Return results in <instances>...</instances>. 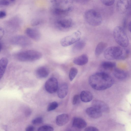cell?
<instances>
[{"instance_id": "cell-9", "label": "cell", "mask_w": 131, "mask_h": 131, "mask_svg": "<svg viewBox=\"0 0 131 131\" xmlns=\"http://www.w3.org/2000/svg\"><path fill=\"white\" fill-rule=\"evenodd\" d=\"M129 0H118L116 4V9L120 14L126 13L129 9Z\"/></svg>"}, {"instance_id": "cell-8", "label": "cell", "mask_w": 131, "mask_h": 131, "mask_svg": "<svg viewBox=\"0 0 131 131\" xmlns=\"http://www.w3.org/2000/svg\"><path fill=\"white\" fill-rule=\"evenodd\" d=\"M45 87L46 90L48 93H52L55 92L58 88L57 80L54 77L50 78L46 82Z\"/></svg>"}, {"instance_id": "cell-31", "label": "cell", "mask_w": 131, "mask_h": 131, "mask_svg": "<svg viewBox=\"0 0 131 131\" xmlns=\"http://www.w3.org/2000/svg\"><path fill=\"white\" fill-rule=\"evenodd\" d=\"M10 2L9 0H0V5L8 6L9 5Z\"/></svg>"}, {"instance_id": "cell-16", "label": "cell", "mask_w": 131, "mask_h": 131, "mask_svg": "<svg viewBox=\"0 0 131 131\" xmlns=\"http://www.w3.org/2000/svg\"><path fill=\"white\" fill-rule=\"evenodd\" d=\"M72 124L73 127L79 129L84 128L87 125L85 121L83 119L80 117L74 118Z\"/></svg>"}, {"instance_id": "cell-35", "label": "cell", "mask_w": 131, "mask_h": 131, "mask_svg": "<svg viewBox=\"0 0 131 131\" xmlns=\"http://www.w3.org/2000/svg\"><path fill=\"white\" fill-rule=\"evenodd\" d=\"M35 128L33 126H29L26 128V131H33L34 130Z\"/></svg>"}, {"instance_id": "cell-34", "label": "cell", "mask_w": 131, "mask_h": 131, "mask_svg": "<svg viewBox=\"0 0 131 131\" xmlns=\"http://www.w3.org/2000/svg\"><path fill=\"white\" fill-rule=\"evenodd\" d=\"M4 34V31L3 29L0 26V39L3 37Z\"/></svg>"}, {"instance_id": "cell-10", "label": "cell", "mask_w": 131, "mask_h": 131, "mask_svg": "<svg viewBox=\"0 0 131 131\" xmlns=\"http://www.w3.org/2000/svg\"><path fill=\"white\" fill-rule=\"evenodd\" d=\"M92 106L100 111L102 112H108L109 108L108 105L104 102L99 100H94L92 103Z\"/></svg>"}, {"instance_id": "cell-19", "label": "cell", "mask_w": 131, "mask_h": 131, "mask_svg": "<svg viewBox=\"0 0 131 131\" xmlns=\"http://www.w3.org/2000/svg\"><path fill=\"white\" fill-rule=\"evenodd\" d=\"M113 73L115 77L119 80L124 79L126 78L127 75V74L126 72L117 68H115Z\"/></svg>"}, {"instance_id": "cell-18", "label": "cell", "mask_w": 131, "mask_h": 131, "mask_svg": "<svg viewBox=\"0 0 131 131\" xmlns=\"http://www.w3.org/2000/svg\"><path fill=\"white\" fill-rule=\"evenodd\" d=\"M68 90V85L66 83L61 84L58 89L57 94L59 97L60 98L64 97L67 94Z\"/></svg>"}, {"instance_id": "cell-27", "label": "cell", "mask_w": 131, "mask_h": 131, "mask_svg": "<svg viewBox=\"0 0 131 131\" xmlns=\"http://www.w3.org/2000/svg\"><path fill=\"white\" fill-rule=\"evenodd\" d=\"M54 129L52 127L47 125L41 126L39 127L38 129V130L39 131H52Z\"/></svg>"}, {"instance_id": "cell-5", "label": "cell", "mask_w": 131, "mask_h": 131, "mask_svg": "<svg viewBox=\"0 0 131 131\" xmlns=\"http://www.w3.org/2000/svg\"><path fill=\"white\" fill-rule=\"evenodd\" d=\"M123 47L111 46L105 50L104 53V57L108 60H121L123 53Z\"/></svg>"}, {"instance_id": "cell-28", "label": "cell", "mask_w": 131, "mask_h": 131, "mask_svg": "<svg viewBox=\"0 0 131 131\" xmlns=\"http://www.w3.org/2000/svg\"><path fill=\"white\" fill-rule=\"evenodd\" d=\"M104 5L107 6H110L113 5L115 1V0H100Z\"/></svg>"}, {"instance_id": "cell-17", "label": "cell", "mask_w": 131, "mask_h": 131, "mask_svg": "<svg viewBox=\"0 0 131 131\" xmlns=\"http://www.w3.org/2000/svg\"><path fill=\"white\" fill-rule=\"evenodd\" d=\"M68 115L63 114L58 115L56 118V123L59 126H62L67 123L69 121Z\"/></svg>"}, {"instance_id": "cell-38", "label": "cell", "mask_w": 131, "mask_h": 131, "mask_svg": "<svg viewBox=\"0 0 131 131\" xmlns=\"http://www.w3.org/2000/svg\"><path fill=\"white\" fill-rule=\"evenodd\" d=\"M2 49V43L0 42V52L1 51Z\"/></svg>"}, {"instance_id": "cell-32", "label": "cell", "mask_w": 131, "mask_h": 131, "mask_svg": "<svg viewBox=\"0 0 131 131\" xmlns=\"http://www.w3.org/2000/svg\"><path fill=\"white\" fill-rule=\"evenodd\" d=\"M85 131H98L99 130L97 128L93 126H89L85 128Z\"/></svg>"}, {"instance_id": "cell-2", "label": "cell", "mask_w": 131, "mask_h": 131, "mask_svg": "<svg viewBox=\"0 0 131 131\" xmlns=\"http://www.w3.org/2000/svg\"><path fill=\"white\" fill-rule=\"evenodd\" d=\"M42 57L40 52L35 50H29L23 51L17 53L16 58L22 62H32L39 59Z\"/></svg>"}, {"instance_id": "cell-29", "label": "cell", "mask_w": 131, "mask_h": 131, "mask_svg": "<svg viewBox=\"0 0 131 131\" xmlns=\"http://www.w3.org/2000/svg\"><path fill=\"white\" fill-rule=\"evenodd\" d=\"M81 100L80 95L76 94L74 96L72 100V104L75 105L78 104Z\"/></svg>"}, {"instance_id": "cell-23", "label": "cell", "mask_w": 131, "mask_h": 131, "mask_svg": "<svg viewBox=\"0 0 131 131\" xmlns=\"http://www.w3.org/2000/svg\"><path fill=\"white\" fill-rule=\"evenodd\" d=\"M107 46V44L104 42H100L97 45L95 50V54L96 56H100L105 50Z\"/></svg>"}, {"instance_id": "cell-12", "label": "cell", "mask_w": 131, "mask_h": 131, "mask_svg": "<svg viewBox=\"0 0 131 131\" xmlns=\"http://www.w3.org/2000/svg\"><path fill=\"white\" fill-rule=\"evenodd\" d=\"M57 26L60 29L66 30L70 28L72 26V20L70 19H62L58 20Z\"/></svg>"}, {"instance_id": "cell-4", "label": "cell", "mask_w": 131, "mask_h": 131, "mask_svg": "<svg viewBox=\"0 0 131 131\" xmlns=\"http://www.w3.org/2000/svg\"><path fill=\"white\" fill-rule=\"evenodd\" d=\"M84 18L87 23L92 26L100 25L102 21L101 14L93 9H90L86 11L84 14Z\"/></svg>"}, {"instance_id": "cell-1", "label": "cell", "mask_w": 131, "mask_h": 131, "mask_svg": "<svg viewBox=\"0 0 131 131\" xmlns=\"http://www.w3.org/2000/svg\"><path fill=\"white\" fill-rule=\"evenodd\" d=\"M89 82L93 89L98 91L108 89L112 86L114 83L112 77L104 72H99L92 74L89 78Z\"/></svg>"}, {"instance_id": "cell-26", "label": "cell", "mask_w": 131, "mask_h": 131, "mask_svg": "<svg viewBox=\"0 0 131 131\" xmlns=\"http://www.w3.org/2000/svg\"><path fill=\"white\" fill-rule=\"evenodd\" d=\"M58 106V103L56 102L51 103L48 106L47 110L48 111L53 110L56 108Z\"/></svg>"}, {"instance_id": "cell-13", "label": "cell", "mask_w": 131, "mask_h": 131, "mask_svg": "<svg viewBox=\"0 0 131 131\" xmlns=\"http://www.w3.org/2000/svg\"><path fill=\"white\" fill-rule=\"evenodd\" d=\"M86 113L89 116L93 118H99L102 115V112L92 106L87 108Z\"/></svg>"}, {"instance_id": "cell-7", "label": "cell", "mask_w": 131, "mask_h": 131, "mask_svg": "<svg viewBox=\"0 0 131 131\" xmlns=\"http://www.w3.org/2000/svg\"><path fill=\"white\" fill-rule=\"evenodd\" d=\"M12 43L21 47H26L30 46L31 42L27 37L23 35H18L12 37L10 39Z\"/></svg>"}, {"instance_id": "cell-36", "label": "cell", "mask_w": 131, "mask_h": 131, "mask_svg": "<svg viewBox=\"0 0 131 131\" xmlns=\"http://www.w3.org/2000/svg\"><path fill=\"white\" fill-rule=\"evenodd\" d=\"M31 113V111L30 109H28L27 110L26 112V114L27 116L30 115Z\"/></svg>"}, {"instance_id": "cell-30", "label": "cell", "mask_w": 131, "mask_h": 131, "mask_svg": "<svg viewBox=\"0 0 131 131\" xmlns=\"http://www.w3.org/2000/svg\"><path fill=\"white\" fill-rule=\"evenodd\" d=\"M43 122V119L41 117H38L33 119L32 121L33 124L37 125L42 123Z\"/></svg>"}, {"instance_id": "cell-15", "label": "cell", "mask_w": 131, "mask_h": 131, "mask_svg": "<svg viewBox=\"0 0 131 131\" xmlns=\"http://www.w3.org/2000/svg\"><path fill=\"white\" fill-rule=\"evenodd\" d=\"M50 71L48 68L46 66H41L39 67L36 71L37 76L40 78L47 77L49 75Z\"/></svg>"}, {"instance_id": "cell-25", "label": "cell", "mask_w": 131, "mask_h": 131, "mask_svg": "<svg viewBox=\"0 0 131 131\" xmlns=\"http://www.w3.org/2000/svg\"><path fill=\"white\" fill-rule=\"evenodd\" d=\"M78 73V70L76 68L72 67L70 68L69 73V78L71 81L73 80Z\"/></svg>"}, {"instance_id": "cell-21", "label": "cell", "mask_w": 131, "mask_h": 131, "mask_svg": "<svg viewBox=\"0 0 131 131\" xmlns=\"http://www.w3.org/2000/svg\"><path fill=\"white\" fill-rule=\"evenodd\" d=\"M81 100L85 102H88L91 101L93 99L92 94L88 91H82L80 95Z\"/></svg>"}, {"instance_id": "cell-33", "label": "cell", "mask_w": 131, "mask_h": 131, "mask_svg": "<svg viewBox=\"0 0 131 131\" xmlns=\"http://www.w3.org/2000/svg\"><path fill=\"white\" fill-rule=\"evenodd\" d=\"M6 12L3 10L0 11V19L6 17Z\"/></svg>"}, {"instance_id": "cell-11", "label": "cell", "mask_w": 131, "mask_h": 131, "mask_svg": "<svg viewBox=\"0 0 131 131\" xmlns=\"http://www.w3.org/2000/svg\"><path fill=\"white\" fill-rule=\"evenodd\" d=\"M25 32L29 37L35 41L39 40L41 37V34L39 31L35 29L27 28L25 30Z\"/></svg>"}, {"instance_id": "cell-24", "label": "cell", "mask_w": 131, "mask_h": 131, "mask_svg": "<svg viewBox=\"0 0 131 131\" xmlns=\"http://www.w3.org/2000/svg\"><path fill=\"white\" fill-rule=\"evenodd\" d=\"M101 66L105 70H110L115 67L116 63L114 62L105 61L102 62L101 64Z\"/></svg>"}, {"instance_id": "cell-14", "label": "cell", "mask_w": 131, "mask_h": 131, "mask_svg": "<svg viewBox=\"0 0 131 131\" xmlns=\"http://www.w3.org/2000/svg\"><path fill=\"white\" fill-rule=\"evenodd\" d=\"M88 60L87 55L84 54L75 58L73 60V62L77 65L82 66L86 64Z\"/></svg>"}, {"instance_id": "cell-20", "label": "cell", "mask_w": 131, "mask_h": 131, "mask_svg": "<svg viewBox=\"0 0 131 131\" xmlns=\"http://www.w3.org/2000/svg\"><path fill=\"white\" fill-rule=\"evenodd\" d=\"M8 63L7 59L3 57L0 59V80L3 76Z\"/></svg>"}, {"instance_id": "cell-37", "label": "cell", "mask_w": 131, "mask_h": 131, "mask_svg": "<svg viewBox=\"0 0 131 131\" xmlns=\"http://www.w3.org/2000/svg\"><path fill=\"white\" fill-rule=\"evenodd\" d=\"M128 27L129 30L130 32L131 30V22H129L128 25Z\"/></svg>"}, {"instance_id": "cell-22", "label": "cell", "mask_w": 131, "mask_h": 131, "mask_svg": "<svg viewBox=\"0 0 131 131\" xmlns=\"http://www.w3.org/2000/svg\"><path fill=\"white\" fill-rule=\"evenodd\" d=\"M85 45L84 41L80 40L75 43L72 49L73 52L75 53L80 52L84 49Z\"/></svg>"}, {"instance_id": "cell-3", "label": "cell", "mask_w": 131, "mask_h": 131, "mask_svg": "<svg viewBox=\"0 0 131 131\" xmlns=\"http://www.w3.org/2000/svg\"><path fill=\"white\" fill-rule=\"evenodd\" d=\"M113 36L115 41L122 47H126L128 46V38L123 27L119 26L116 27L113 30Z\"/></svg>"}, {"instance_id": "cell-6", "label": "cell", "mask_w": 131, "mask_h": 131, "mask_svg": "<svg viewBox=\"0 0 131 131\" xmlns=\"http://www.w3.org/2000/svg\"><path fill=\"white\" fill-rule=\"evenodd\" d=\"M81 36V32L79 31H77L62 38L60 41V43L63 47H66L69 46L80 40Z\"/></svg>"}]
</instances>
